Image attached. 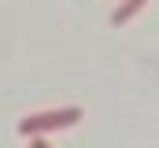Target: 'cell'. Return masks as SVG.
<instances>
[{"mask_svg":"<svg viewBox=\"0 0 159 148\" xmlns=\"http://www.w3.org/2000/svg\"><path fill=\"white\" fill-rule=\"evenodd\" d=\"M144 4H148V0H126V4H122L119 11L111 15V22H115V26H122V22H129V19H133V15H137V11H141Z\"/></svg>","mask_w":159,"mask_h":148,"instance_id":"2","label":"cell"},{"mask_svg":"<svg viewBox=\"0 0 159 148\" xmlns=\"http://www.w3.org/2000/svg\"><path fill=\"white\" fill-rule=\"evenodd\" d=\"M81 118V108H59V111H37V115H26L19 122V133L22 137H34V133H48V130H67Z\"/></svg>","mask_w":159,"mask_h":148,"instance_id":"1","label":"cell"},{"mask_svg":"<svg viewBox=\"0 0 159 148\" xmlns=\"http://www.w3.org/2000/svg\"><path fill=\"white\" fill-rule=\"evenodd\" d=\"M34 137H37V133H34ZM30 148H48V141H44V137H37V141H34Z\"/></svg>","mask_w":159,"mask_h":148,"instance_id":"3","label":"cell"}]
</instances>
